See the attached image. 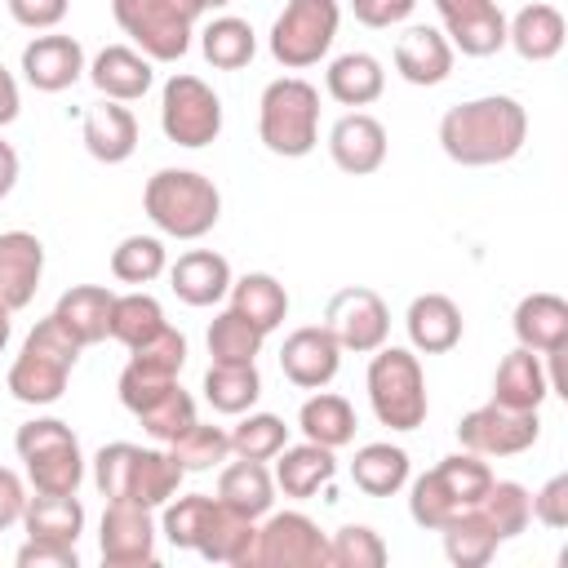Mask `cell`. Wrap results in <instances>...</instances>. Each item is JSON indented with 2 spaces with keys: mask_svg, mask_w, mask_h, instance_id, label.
I'll list each match as a JSON object with an SVG mask.
<instances>
[{
  "mask_svg": "<svg viewBox=\"0 0 568 568\" xmlns=\"http://www.w3.org/2000/svg\"><path fill=\"white\" fill-rule=\"evenodd\" d=\"M524 138H528V111L510 93L457 102L439 120V146L462 169L506 164L524 151Z\"/></svg>",
  "mask_w": 568,
  "mask_h": 568,
  "instance_id": "obj_1",
  "label": "cell"
},
{
  "mask_svg": "<svg viewBox=\"0 0 568 568\" xmlns=\"http://www.w3.org/2000/svg\"><path fill=\"white\" fill-rule=\"evenodd\" d=\"M142 209L146 217L155 222L160 235H173V240H200L217 226L222 217V195L217 186L195 173V169H160L146 178V191H142Z\"/></svg>",
  "mask_w": 568,
  "mask_h": 568,
  "instance_id": "obj_2",
  "label": "cell"
},
{
  "mask_svg": "<svg viewBox=\"0 0 568 568\" xmlns=\"http://www.w3.org/2000/svg\"><path fill=\"white\" fill-rule=\"evenodd\" d=\"M80 351L84 346L62 328V320L58 315H44L27 333L18 359L9 364V395L18 404H31V408L58 404L62 390H67V377H71V368L80 359Z\"/></svg>",
  "mask_w": 568,
  "mask_h": 568,
  "instance_id": "obj_3",
  "label": "cell"
},
{
  "mask_svg": "<svg viewBox=\"0 0 568 568\" xmlns=\"http://www.w3.org/2000/svg\"><path fill=\"white\" fill-rule=\"evenodd\" d=\"M488 484H493L488 462L479 453H466L462 448V453L444 457L439 466H430L426 475L413 479V488H408V515H413L417 528L439 532L453 515L479 506V497L488 493Z\"/></svg>",
  "mask_w": 568,
  "mask_h": 568,
  "instance_id": "obj_4",
  "label": "cell"
},
{
  "mask_svg": "<svg viewBox=\"0 0 568 568\" xmlns=\"http://www.w3.org/2000/svg\"><path fill=\"white\" fill-rule=\"evenodd\" d=\"M257 138L271 155L302 160L320 142V89L302 75H280L262 89Z\"/></svg>",
  "mask_w": 568,
  "mask_h": 568,
  "instance_id": "obj_5",
  "label": "cell"
},
{
  "mask_svg": "<svg viewBox=\"0 0 568 568\" xmlns=\"http://www.w3.org/2000/svg\"><path fill=\"white\" fill-rule=\"evenodd\" d=\"M364 386H368V404H373V417L390 430H417L430 413V399H426V373H422V359L404 346H377L373 359H368V373H364Z\"/></svg>",
  "mask_w": 568,
  "mask_h": 568,
  "instance_id": "obj_6",
  "label": "cell"
},
{
  "mask_svg": "<svg viewBox=\"0 0 568 568\" xmlns=\"http://www.w3.org/2000/svg\"><path fill=\"white\" fill-rule=\"evenodd\" d=\"M13 448H18L36 493H75L80 488L84 453H80V439L67 422H58V417L22 422L13 435Z\"/></svg>",
  "mask_w": 568,
  "mask_h": 568,
  "instance_id": "obj_7",
  "label": "cell"
},
{
  "mask_svg": "<svg viewBox=\"0 0 568 568\" xmlns=\"http://www.w3.org/2000/svg\"><path fill=\"white\" fill-rule=\"evenodd\" d=\"M337 22L342 9L337 0H288L280 9V18L271 22V58L284 71H306L320 58H328L333 40H337Z\"/></svg>",
  "mask_w": 568,
  "mask_h": 568,
  "instance_id": "obj_8",
  "label": "cell"
},
{
  "mask_svg": "<svg viewBox=\"0 0 568 568\" xmlns=\"http://www.w3.org/2000/svg\"><path fill=\"white\" fill-rule=\"evenodd\" d=\"M160 129L169 142L200 151L222 133V98L200 75L178 71L164 80V93H160Z\"/></svg>",
  "mask_w": 568,
  "mask_h": 568,
  "instance_id": "obj_9",
  "label": "cell"
},
{
  "mask_svg": "<svg viewBox=\"0 0 568 568\" xmlns=\"http://www.w3.org/2000/svg\"><path fill=\"white\" fill-rule=\"evenodd\" d=\"M248 568H328V537L302 510H266V524H257L253 537Z\"/></svg>",
  "mask_w": 568,
  "mask_h": 568,
  "instance_id": "obj_10",
  "label": "cell"
},
{
  "mask_svg": "<svg viewBox=\"0 0 568 568\" xmlns=\"http://www.w3.org/2000/svg\"><path fill=\"white\" fill-rule=\"evenodd\" d=\"M115 27L133 40L138 53L151 62H178L191 49L195 22L173 9V0H111Z\"/></svg>",
  "mask_w": 568,
  "mask_h": 568,
  "instance_id": "obj_11",
  "label": "cell"
},
{
  "mask_svg": "<svg viewBox=\"0 0 568 568\" xmlns=\"http://www.w3.org/2000/svg\"><path fill=\"white\" fill-rule=\"evenodd\" d=\"M541 435V417L537 408H506V404H479L470 408L462 422H457V439L466 453H479V457H519L537 444Z\"/></svg>",
  "mask_w": 568,
  "mask_h": 568,
  "instance_id": "obj_12",
  "label": "cell"
},
{
  "mask_svg": "<svg viewBox=\"0 0 568 568\" xmlns=\"http://www.w3.org/2000/svg\"><path fill=\"white\" fill-rule=\"evenodd\" d=\"M324 328L333 333V342H337L342 351L373 355V351L386 346V337H390V311H386V302H382L373 288L351 284V288H342V293L328 297Z\"/></svg>",
  "mask_w": 568,
  "mask_h": 568,
  "instance_id": "obj_13",
  "label": "cell"
},
{
  "mask_svg": "<svg viewBox=\"0 0 568 568\" xmlns=\"http://www.w3.org/2000/svg\"><path fill=\"white\" fill-rule=\"evenodd\" d=\"M155 519L138 501H106L102 524H98V550L106 568H142L155 564Z\"/></svg>",
  "mask_w": 568,
  "mask_h": 568,
  "instance_id": "obj_14",
  "label": "cell"
},
{
  "mask_svg": "<svg viewBox=\"0 0 568 568\" xmlns=\"http://www.w3.org/2000/svg\"><path fill=\"white\" fill-rule=\"evenodd\" d=\"M444 36L466 58H488L506 44V13L497 0H435Z\"/></svg>",
  "mask_w": 568,
  "mask_h": 568,
  "instance_id": "obj_15",
  "label": "cell"
},
{
  "mask_svg": "<svg viewBox=\"0 0 568 568\" xmlns=\"http://www.w3.org/2000/svg\"><path fill=\"white\" fill-rule=\"evenodd\" d=\"M280 368L302 390H324L342 368V346L324 324H302L280 346Z\"/></svg>",
  "mask_w": 568,
  "mask_h": 568,
  "instance_id": "obj_16",
  "label": "cell"
},
{
  "mask_svg": "<svg viewBox=\"0 0 568 568\" xmlns=\"http://www.w3.org/2000/svg\"><path fill=\"white\" fill-rule=\"evenodd\" d=\"M328 155L351 178L377 173L386 164V124L377 115H368V111H346L328 129Z\"/></svg>",
  "mask_w": 568,
  "mask_h": 568,
  "instance_id": "obj_17",
  "label": "cell"
},
{
  "mask_svg": "<svg viewBox=\"0 0 568 568\" xmlns=\"http://www.w3.org/2000/svg\"><path fill=\"white\" fill-rule=\"evenodd\" d=\"M84 75V49L75 36H36L27 49H22V80L36 89V93H62L71 89L75 80Z\"/></svg>",
  "mask_w": 568,
  "mask_h": 568,
  "instance_id": "obj_18",
  "label": "cell"
},
{
  "mask_svg": "<svg viewBox=\"0 0 568 568\" xmlns=\"http://www.w3.org/2000/svg\"><path fill=\"white\" fill-rule=\"evenodd\" d=\"M44 275V244L31 231H4L0 235V311L31 306Z\"/></svg>",
  "mask_w": 568,
  "mask_h": 568,
  "instance_id": "obj_19",
  "label": "cell"
},
{
  "mask_svg": "<svg viewBox=\"0 0 568 568\" xmlns=\"http://www.w3.org/2000/svg\"><path fill=\"white\" fill-rule=\"evenodd\" d=\"M453 44L439 27H404L395 36V71L417 84V89H430V84H444L453 75Z\"/></svg>",
  "mask_w": 568,
  "mask_h": 568,
  "instance_id": "obj_20",
  "label": "cell"
},
{
  "mask_svg": "<svg viewBox=\"0 0 568 568\" xmlns=\"http://www.w3.org/2000/svg\"><path fill=\"white\" fill-rule=\"evenodd\" d=\"M231 262L213 248H186L173 266H169V288L178 293V302L186 306H217L231 293Z\"/></svg>",
  "mask_w": 568,
  "mask_h": 568,
  "instance_id": "obj_21",
  "label": "cell"
},
{
  "mask_svg": "<svg viewBox=\"0 0 568 568\" xmlns=\"http://www.w3.org/2000/svg\"><path fill=\"white\" fill-rule=\"evenodd\" d=\"M275 488L284 493V497H293V501H306V497H315L320 488H328L333 484V475H337V457H333V448H324V444H311V439H302V444H284L275 457Z\"/></svg>",
  "mask_w": 568,
  "mask_h": 568,
  "instance_id": "obj_22",
  "label": "cell"
},
{
  "mask_svg": "<svg viewBox=\"0 0 568 568\" xmlns=\"http://www.w3.org/2000/svg\"><path fill=\"white\" fill-rule=\"evenodd\" d=\"M89 80L102 98L111 102H138L151 84H155V71H151V58L138 53L133 44H106L89 67Z\"/></svg>",
  "mask_w": 568,
  "mask_h": 568,
  "instance_id": "obj_23",
  "label": "cell"
},
{
  "mask_svg": "<svg viewBox=\"0 0 568 568\" xmlns=\"http://www.w3.org/2000/svg\"><path fill=\"white\" fill-rule=\"evenodd\" d=\"M510 328H515V342L537 355L564 351L568 346V302L559 293H528V297H519Z\"/></svg>",
  "mask_w": 568,
  "mask_h": 568,
  "instance_id": "obj_24",
  "label": "cell"
},
{
  "mask_svg": "<svg viewBox=\"0 0 568 568\" xmlns=\"http://www.w3.org/2000/svg\"><path fill=\"white\" fill-rule=\"evenodd\" d=\"M253 537H257V519H248V515H240V510H231L226 501H217V497H213L209 519H204L200 541H195V555H204L209 564L248 568Z\"/></svg>",
  "mask_w": 568,
  "mask_h": 568,
  "instance_id": "obj_25",
  "label": "cell"
},
{
  "mask_svg": "<svg viewBox=\"0 0 568 568\" xmlns=\"http://www.w3.org/2000/svg\"><path fill=\"white\" fill-rule=\"evenodd\" d=\"M404 328H408V342L413 351L422 355H444L462 342V311L453 297L444 293H422L408 302V315H404Z\"/></svg>",
  "mask_w": 568,
  "mask_h": 568,
  "instance_id": "obj_26",
  "label": "cell"
},
{
  "mask_svg": "<svg viewBox=\"0 0 568 568\" xmlns=\"http://www.w3.org/2000/svg\"><path fill=\"white\" fill-rule=\"evenodd\" d=\"M84 151L98 164H124L138 151V120L124 102H98L84 111Z\"/></svg>",
  "mask_w": 568,
  "mask_h": 568,
  "instance_id": "obj_27",
  "label": "cell"
},
{
  "mask_svg": "<svg viewBox=\"0 0 568 568\" xmlns=\"http://www.w3.org/2000/svg\"><path fill=\"white\" fill-rule=\"evenodd\" d=\"M568 40V22L555 4H524L510 22H506V44L524 58V62H550L559 58Z\"/></svg>",
  "mask_w": 568,
  "mask_h": 568,
  "instance_id": "obj_28",
  "label": "cell"
},
{
  "mask_svg": "<svg viewBox=\"0 0 568 568\" xmlns=\"http://www.w3.org/2000/svg\"><path fill=\"white\" fill-rule=\"evenodd\" d=\"M111 306H115V293L102 288V284H75L58 297V306L49 315L62 320V328L80 342V346H93V342H106L111 337Z\"/></svg>",
  "mask_w": 568,
  "mask_h": 568,
  "instance_id": "obj_29",
  "label": "cell"
},
{
  "mask_svg": "<svg viewBox=\"0 0 568 568\" xmlns=\"http://www.w3.org/2000/svg\"><path fill=\"white\" fill-rule=\"evenodd\" d=\"M550 395V382H546V364L537 351L528 346H515L497 373H493V404H506V408H541Z\"/></svg>",
  "mask_w": 568,
  "mask_h": 568,
  "instance_id": "obj_30",
  "label": "cell"
},
{
  "mask_svg": "<svg viewBox=\"0 0 568 568\" xmlns=\"http://www.w3.org/2000/svg\"><path fill=\"white\" fill-rule=\"evenodd\" d=\"M182 475H186V470H182L169 453H160V448H138V444H133V462H129L124 497H120V501H138V506L155 510V506H164L169 497H178Z\"/></svg>",
  "mask_w": 568,
  "mask_h": 568,
  "instance_id": "obj_31",
  "label": "cell"
},
{
  "mask_svg": "<svg viewBox=\"0 0 568 568\" xmlns=\"http://www.w3.org/2000/svg\"><path fill=\"white\" fill-rule=\"evenodd\" d=\"M324 89H328V98L342 102V106H368V102L382 98V89H386V71H382V62H377L373 53L355 49V53H342V58L328 62V71H324Z\"/></svg>",
  "mask_w": 568,
  "mask_h": 568,
  "instance_id": "obj_32",
  "label": "cell"
},
{
  "mask_svg": "<svg viewBox=\"0 0 568 568\" xmlns=\"http://www.w3.org/2000/svg\"><path fill=\"white\" fill-rule=\"evenodd\" d=\"M355 408H351V399L346 395H333V390H315L302 408H297V430H302V439H311V444H324V448H346L351 439H355Z\"/></svg>",
  "mask_w": 568,
  "mask_h": 568,
  "instance_id": "obj_33",
  "label": "cell"
},
{
  "mask_svg": "<svg viewBox=\"0 0 568 568\" xmlns=\"http://www.w3.org/2000/svg\"><path fill=\"white\" fill-rule=\"evenodd\" d=\"M217 501H226L231 510H240L248 519H262L271 510V501H275V475L266 470V462L235 457L217 475Z\"/></svg>",
  "mask_w": 568,
  "mask_h": 568,
  "instance_id": "obj_34",
  "label": "cell"
},
{
  "mask_svg": "<svg viewBox=\"0 0 568 568\" xmlns=\"http://www.w3.org/2000/svg\"><path fill=\"white\" fill-rule=\"evenodd\" d=\"M408 453L390 439H377V444H364L351 462V479L364 497H395L404 484H408Z\"/></svg>",
  "mask_w": 568,
  "mask_h": 568,
  "instance_id": "obj_35",
  "label": "cell"
},
{
  "mask_svg": "<svg viewBox=\"0 0 568 568\" xmlns=\"http://www.w3.org/2000/svg\"><path fill=\"white\" fill-rule=\"evenodd\" d=\"M22 528H27V537L75 546L84 532V506L75 493H36V497H27Z\"/></svg>",
  "mask_w": 568,
  "mask_h": 568,
  "instance_id": "obj_36",
  "label": "cell"
},
{
  "mask_svg": "<svg viewBox=\"0 0 568 568\" xmlns=\"http://www.w3.org/2000/svg\"><path fill=\"white\" fill-rule=\"evenodd\" d=\"M231 306H235L248 324H257L262 333H275V328L284 324V315H288V293H284V284H280L275 275L248 271V275L231 280Z\"/></svg>",
  "mask_w": 568,
  "mask_h": 568,
  "instance_id": "obj_37",
  "label": "cell"
},
{
  "mask_svg": "<svg viewBox=\"0 0 568 568\" xmlns=\"http://www.w3.org/2000/svg\"><path fill=\"white\" fill-rule=\"evenodd\" d=\"M204 399L213 413L240 417L262 399V373L257 364H209L204 373Z\"/></svg>",
  "mask_w": 568,
  "mask_h": 568,
  "instance_id": "obj_38",
  "label": "cell"
},
{
  "mask_svg": "<svg viewBox=\"0 0 568 568\" xmlns=\"http://www.w3.org/2000/svg\"><path fill=\"white\" fill-rule=\"evenodd\" d=\"M439 537H444V555H448L457 568H484V564L497 555V546H501V537L488 528V519L479 515V506L453 515V519L439 528Z\"/></svg>",
  "mask_w": 568,
  "mask_h": 568,
  "instance_id": "obj_39",
  "label": "cell"
},
{
  "mask_svg": "<svg viewBox=\"0 0 568 568\" xmlns=\"http://www.w3.org/2000/svg\"><path fill=\"white\" fill-rule=\"evenodd\" d=\"M200 49H204V62L217 67V71H240L253 62L257 53V36L244 18L235 13H217L204 31H200Z\"/></svg>",
  "mask_w": 568,
  "mask_h": 568,
  "instance_id": "obj_40",
  "label": "cell"
},
{
  "mask_svg": "<svg viewBox=\"0 0 568 568\" xmlns=\"http://www.w3.org/2000/svg\"><path fill=\"white\" fill-rule=\"evenodd\" d=\"M204 342H209L213 364H257L266 333H262L257 324H248L235 306H226V311H217V315H213V324H209V337H204Z\"/></svg>",
  "mask_w": 568,
  "mask_h": 568,
  "instance_id": "obj_41",
  "label": "cell"
},
{
  "mask_svg": "<svg viewBox=\"0 0 568 568\" xmlns=\"http://www.w3.org/2000/svg\"><path fill=\"white\" fill-rule=\"evenodd\" d=\"M479 515L488 519V528L501 541H510V537H519L532 524V493L524 484H515V479H497L493 475L488 493L479 497Z\"/></svg>",
  "mask_w": 568,
  "mask_h": 568,
  "instance_id": "obj_42",
  "label": "cell"
},
{
  "mask_svg": "<svg viewBox=\"0 0 568 568\" xmlns=\"http://www.w3.org/2000/svg\"><path fill=\"white\" fill-rule=\"evenodd\" d=\"M169 271V248L155 235H124L111 248V275L120 284H151Z\"/></svg>",
  "mask_w": 568,
  "mask_h": 568,
  "instance_id": "obj_43",
  "label": "cell"
},
{
  "mask_svg": "<svg viewBox=\"0 0 568 568\" xmlns=\"http://www.w3.org/2000/svg\"><path fill=\"white\" fill-rule=\"evenodd\" d=\"M169 320H164V306L151 297V293H120L115 297V306H111V337L120 342V346H142L146 337H155L160 328H164Z\"/></svg>",
  "mask_w": 568,
  "mask_h": 568,
  "instance_id": "obj_44",
  "label": "cell"
},
{
  "mask_svg": "<svg viewBox=\"0 0 568 568\" xmlns=\"http://www.w3.org/2000/svg\"><path fill=\"white\" fill-rule=\"evenodd\" d=\"M226 453H231V435H226L222 426H204L200 417L169 444V457H173L186 475H191V470H213V466H222Z\"/></svg>",
  "mask_w": 568,
  "mask_h": 568,
  "instance_id": "obj_45",
  "label": "cell"
},
{
  "mask_svg": "<svg viewBox=\"0 0 568 568\" xmlns=\"http://www.w3.org/2000/svg\"><path fill=\"white\" fill-rule=\"evenodd\" d=\"M284 444H288V426L275 413H253L248 408V417H240V426L231 430V453L248 457V462H271Z\"/></svg>",
  "mask_w": 568,
  "mask_h": 568,
  "instance_id": "obj_46",
  "label": "cell"
},
{
  "mask_svg": "<svg viewBox=\"0 0 568 568\" xmlns=\"http://www.w3.org/2000/svg\"><path fill=\"white\" fill-rule=\"evenodd\" d=\"M138 422H142V430H146L155 444H173V439L195 422V399L173 382L155 404H146V408L138 413Z\"/></svg>",
  "mask_w": 568,
  "mask_h": 568,
  "instance_id": "obj_47",
  "label": "cell"
},
{
  "mask_svg": "<svg viewBox=\"0 0 568 568\" xmlns=\"http://www.w3.org/2000/svg\"><path fill=\"white\" fill-rule=\"evenodd\" d=\"M386 541L368 524H342L328 537V568H382Z\"/></svg>",
  "mask_w": 568,
  "mask_h": 568,
  "instance_id": "obj_48",
  "label": "cell"
},
{
  "mask_svg": "<svg viewBox=\"0 0 568 568\" xmlns=\"http://www.w3.org/2000/svg\"><path fill=\"white\" fill-rule=\"evenodd\" d=\"M209 506L213 497L209 493H186V497H169L164 501V519H160V532L173 550H195L200 541V528L209 519Z\"/></svg>",
  "mask_w": 568,
  "mask_h": 568,
  "instance_id": "obj_49",
  "label": "cell"
},
{
  "mask_svg": "<svg viewBox=\"0 0 568 568\" xmlns=\"http://www.w3.org/2000/svg\"><path fill=\"white\" fill-rule=\"evenodd\" d=\"M173 382H178L173 373H164V368H155V364H146V359L129 355V364H124V373H120L115 390H120V404L138 417V413H142L146 404H155Z\"/></svg>",
  "mask_w": 568,
  "mask_h": 568,
  "instance_id": "obj_50",
  "label": "cell"
},
{
  "mask_svg": "<svg viewBox=\"0 0 568 568\" xmlns=\"http://www.w3.org/2000/svg\"><path fill=\"white\" fill-rule=\"evenodd\" d=\"M133 355L178 377V373H182V364H186V337H182V333H178L173 324H164V328H160L155 337H146L142 346H133Z\"/></svg>",
  "mask_w": 568,
  "mask_h": 568,
  "instance_id": "obj_51",
  "label": "cell"
},
{
  "mask_svg": "<svg viewBox=\"0 0 568 568\" xmlns=\"http://www.w3.org/2000/svg\"><path fill=\"white\" fill-rule=\"evenodd\" d=\"M13 559H18V568H80L75 546H67V541H44V537H27Z\"/></svg>",
  "mask_w": 568,
  "mask_h": 568,
  "instance_id": "obj_52",
  "label": "cell"
},
{
  "mask_svg": "<svg viewBox=\"0 0 568 568\" xmlns=\"http://www.w3.org/2000/svg\"><path fill=\"white\" fill-rule=\"evenodd\" d=\"M532 519L546 528H568V475H555L532 493Z\"/></svg>",
  "mask_w": 568,
  "mask_h": 568,
  "instance_id": "obj_53",
  "label": "cell"
},
{
  "mask_svg": "<svg viewBox=\"0 0 568 568\" xmlns=\"http://www.w3.org/2000/svg\"><path fill=\"white\" fill-rule=\"evenodd\" d=\"M4 4H9V18L27 31H53L71 9V0H4Z\"/></svg>",
  "mask_w": 568,
  "mask_h": 568,
  "instance_id": "obj_54",
  "label": "cell"
},
{
  "mask_svg": "<svg viewBox=\"0 0 568 568\" xmlns=\"http://www.w3.org/2000/svg\"><path fill=\"white\" fill-rule=\"evenodd\" d=\"M417 0H351V13L373 27V31H386V27H399L408 13H413Z\"/></svg>",
  "mask_w": 568,
  "mask_h": 568,
  "instance_id": "obj_55",
  "label": "cell"
},
{
  "mask_svg": "<svg viewBox=\"0 0 568 568\" xmlns=\"http://www.w3.org/2000/svg\"><path fill=\"white\" fill-rule=\"evenodd\" d=\"M22 510H27V488H22V479H18L9 466H0V532L13 528V524H22Z\"/></svg>",
  "mask_w": 568,
  "mask_h": 568,
  "instance_id": "obj_56",
  "label": "cell"
},
{
  "mask_svg": "<svg viewBox=\"0 0 568 568\" xmlns=\"http://www.w3.org/2000/svg\"><path fill=\"white\" fill-rule=\"evenodd\" d=\"M18 111H22L18 80H13V71H9V67H0V129H4V124H13V120H18Z\"/></svg>",
  "mask_w": 568,
  "mask_h": 568,
  "instance_id": "obj_57",
  "label": "cell"
},
{
  "mask_svg": "<svg viewBox=\"0 0 568 568\" xmlns=\"http://www.w3.org/2000/svg\"><path fill=\"white\" fill-rule=\"evenodd\" d=\"M13 186H18V151L0 138V200H4Z\"/></svg>",
  "mask_w": 568,
  "mask_h": 568,
  "instance_id": "obj_58",
  "label": "cell"
},
{
  "mask_svg": "<svg viewBox=\"0 0 568 568\" xmlns=\"http://www.w3.org/2000/svg\"><path fill=\"white\" fill-rule=\"evenodd\" d=\"M173 9H178V13H186L191 22H200V18L209 13V9H204V0H173Z\"/></svg>",
  "mask_w": 568,
  "mask_h": 568,
  "instance_id": "obj_59",
  "label": "cell"
},
{
  "mask_svg": "<svg viewBox=\"0 0 568 568\" xmlns=\"http://www.w3.org/2000/svg\"><path fill=\"white\" fill-rule=\"evenodd\" d=\"M9 346V311H0V351Z\"/></svg>",
  "mask_w": 568,
  "mask_h": 568,
  "instance_id": "obj_60",
  "label": "cell"
},
{
  "mask_svg": "<svg viewBox=\"0 0 568 568\" xmlns=\"http://www.w3.org/2000/svg\"><path fill=\"white\" fill-rule=\"evenodd\" d=\"M231 0H204V9H226Z\"/></svg>",
  "mask_w": 568,
  "mask_h": 568,
  "instance_id": "obj_61",
  "label": "cell"
}]
</instances>
